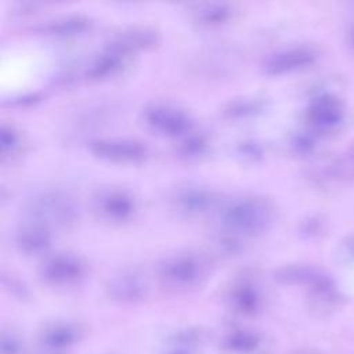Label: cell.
<instances>
[{"instance_id":"cell-1","label":"cell","mask_w":354,"mask_h":354,"mask_svg":"<svg viewBox=\"0 0 354 354\" xmlns=\"http://www.w3.org/2000/svg\"><path fill=\"white\" fill-rule=\"evenodd\" d=\"M223 225L235 235L256 234L268 227L272 220L271 205L256 196H245L227 203L220 213Z\"/></svg>"},{"instance_id":"cell-2","label":"cell","mask_w":354,"mask_h":354,"mask_svg":"<svg viewBox=\"0 0 354 354\" xmlns=\"http://www.w3.org/2000/svg\"><path fill=\"white\" fill-rule=\"evenodd\" d=\"M25 213L30 223L53 227H66L76 221L79 207L76 201L61 191H44L33 195L25 203Z\"/></svg>"},{"instance_id":"cell-3","label":"cell","mask_w":354,"mask_h":354,"mask_svg":"<svg viewBox=\"0 0 354 354\" xmlns=\"http://www.w3.org/2000/svg\"><path fill=\"white\" fill-rule=\"evenodd\" d=\"M144 119L152 130L169 137L191 133L189 116L183 109L169 104H151L144 109Z\"/></svg>"},{"instance_id":"cell-4","label":"cell","mask_w":354,"mask_h":354,"mask_svg":"<svg viewBox=\"0 0 354 354\" xmlns=\"http://www.w3.org/2000/svg\"><path fill=\"white\" fill-rule=\"evenodd\" d=\"M90 151L105 160L112 162H140L147 155V147L129 138H100L90 144Z\"/></svg>"},{"instance_id":"cell-5","label":"cell","mask_w":354,"mask_h":354,"mask_svg":"<svg viewBox=\"0 0 354 354\" xmlns=\"http://www.w3.org/2000/svg\"><path fill=\"white\" fill-rule=\"evenodd\" d=\"M44 281L51 285L65 286L75 283L84 274V266L79 257L68 253H57L44 260L40 268Z\"/></svg>"},{"instance_id":"cell-6","label":"cell","mask_w":354,"mask_h":354,"mask_svg":"<svg viewBox=\"0 0 354 354\" xmlns=\"http://www.w3.org/2000/svg\"><path fill=\"white\" fill-rule=\"evenodd\" d=\"M162 278L174 286H189L202 274V264L192 254H176L169 257L160 267Z\"/></svg>"},{"instance_id":"cell-7","label":"cell","mask_w":354,"mask_h":354,"mask_svg":"<svg viewBox=\"0 0 354 354\" xmlns=\"http://www.w3.org/2000/svg\"><path fill=\"white\" fill-rule=\"evenodd\" d=\"M95 209L111 221H124L134 213L136 202L129 192L111 188L95 196Z\"/></svg>"},{"instance_id":"cell-8","label":"cell","mask_w":354,"mask_h":354,"mask_svg":"<svg viewBox=\"0 0 354 354\" xmlns=\"http://www.w3.org/2000/svg\"><path fill=\"white\" fill-rule=\"evenodd\" d=\"M314 59V53L304 47L288 48L270 55L264 64V72L268 75H282L300 69Z\"/></svg>"},{"instance_id":"cell-9","label":"cell","mask_w":354,"mask_h":354,"mask_svg":"<svg viewBox=\"0 0 354 354\" xmlns=\"http://www.w3.org/2000/svg\"><path fill=\"white\" fill-rule=\"evenodd\" d=\"M156 41V30L151 28H130L116 33L106 46L129 55L131 51L151 47Z\"/></svg>"},{"instance_id":"cell-10","label":"cell","mask_w":354,"mask_h":354,"mask_svg":"<svg viewBox=\"0 0 354 354\" xmlns=\"http://www.w3.org/2000/svg\"><path fill=\"white\" fill-rule=\"evenodd\" d=\"M18 249L26 254H39L46 252L51 245V230L28 221L15 234Z\"/></svg>"},{"instance_id":"cell-11","label":"cell","mask_w":354,"mask_h":354,"mask_svg":"<svg viewBox=\"0 0 354 354\" xmlns=\"http://www.w3.org/2000/svg\"><path fill=\"white\" fill-rule=\"evenodd\" d=\"M220 347L225 354H261L264 339L254 330L236 329L223 337Z\"/></svg>"},{"instance_id":"cell-12","label":"cell","mask_w":354,"mask_h":354,"mask_svg":"<svg viewBox=\"0 0 354 354\" xmlns=\"http://www.w3.org/2000/svg\"><path fill=\"white\" fill-rule=\"evenodd\" d=\"M176 206L185 214H201L213 207L214 194L201 187H187L180 189L174 198Z\"/></svg>"},{"instance_id":"cell-13","label":"cell","mask_w":354,"mask_h":354,"mask_svg":"<svg viewBox=\"0 0 354 354\" xmlns=\"http://www.w3.org/2000/svg\"><path fill=\"white\" fill-rule=\"evenodd\" d=\"M126 58V54L106 46L105 50L94 57L87 65L86 76L88 79H105L112 76L123 66Z\"/></svg>"},{"instance_id":"cell-14","label":"cell","mask_w":354,"mask_h":354,"mask_svg":"<svg viewBox=\"0 0 354 354\" xmlns=\"http://www.w3.org/2000/svg\"><path fill=\"white\" fill-rule=\"evenodd\" d=\"M80 337V329L72 324H54L44 329L41 335L43 346L50 351H61L75 344Z\"/></svg>"},{"instance_id":"cell-15","label":"cell","mask_w":354,"mask_h":354,"mask_svg":"<svg viewBox=\"0 0 354 354\" xmlns=\"http://www.w3.org/2000/svg\"><path fill=\"white\" fill-rule=\"evenodd\" d=\"M109 293L116 300L136 301L145 293V282L136 272H122L109 282Z\"/></svg>"},{"instance_id":"cell-16","label":"cell","mask_w":354,"mask_h":354,"mask_svg":"<svg viewBox=\"0 0 354 354\" xmlns=\"http://www.w3.org/2000/svg\"><path fill=\"white\" fill-rule=\"evenodd\" d=\"M90 19L83 15H68L47 22L43 30L57 36H75L90 29Z\"/></svg>"},{"instance_id":"cell-17","label":"cell","mask_w":354,"mask_h":354,"mask_svg":"<svg viewBox=\"0 0 354 354\" xmlns=\"http://www.w3.org/2000/svg\"><path fill=\"white\" fill-rule=\"evenodd\" d=\"M231 307L239 314H253L260 306L257 289L249 283L238 285L231 293Z\"/></svg>"},{"instance_id":"cell-18","label":"cell","mask_w":354,"mask_h":354,"mask_svg":"<svg viewBox=\"0 0 354 354\" xmlns=\"http://www.w3.org/2000/svg\"><path fill=\"white\" fill-rule=\"evenodd\" d=\"M232 14V10L225 3H205L196 6L194 17L203 25H220Z\"/></svg>"},{"instance_id":"cell-19","label":"cell","mask_w":354,"mask_h":354,"mask_svg":"<svg viewBox=\"0 0 354 354\" xmlns=\"http://www.w3.org/2000/svg\"><path fill=\"white\" fill-rule=\"evenodd\" d=\"M337 108L336 105L326 98H322L319 101H317L313 108L310 109V118L313 119L314 123L317 124H330L335 123L337 119Z\"/></svg>"},{"instance_id":"cell-20","label":"cell","mask_w":354,"mask_h":354,"mask_svg":"<svg viewBox=\"0 0 354 354\" xmlns=\"http://www.w3.org/2000/svg\"><path fill=\"white\" fill-rule=\"evenodd\" d=\"M202 342V332L198 329H183L171 336L173 347L189 350Z\"/></svg>"},{"instance_id":"cell-21","label":"cell","mask_w":354,"mask_h":354,"mask_svg":"<svg viewBox=\"0 0 354 354\" xmlns=\"http://www.w3.org/2000/svg\"><path fill=\"white\" fill-rule=\"evenodd\" d=\"M206 148V140L199 134H187V138L181 142L180 151L185 156H196L201 155Z\"/></svg>"},{"instance_id":"cell-22","label":"cell","mask_w":354,"mask_h":354,"mask_svg":"<svg viewBox=\"0 0 354 354\" xmlns=\"http://www.w3.org/2000/svg\"><path fill=\"white\" fill-rule=\"evenodd\" d=\"M19 142V136L18 133L14 130V127L3 124L0 129V148L1 152H10L14 151V148L18 145Z\"/></svg>"},{"instance_id":"cell-23","label":"cell","mask_w":354,"mask_h":354,"mask_svg":"<svg viewBox=\"0 0 354 354\" xmlns=\"http://www.w3.org/2000/svg\"><path fill=\"white\" fill-rule=\"evenodd\" d=\"M260 106L257 105V102H252V101H239L236 104H234L230 109L231 115H246V113H253V111L259 109Z\"/></svg>"},{"instance_id":"cell-24","label":"cell","mask_w":354,"mask_h":354,"mask_svg":"<svg viewBox=\"0 0 354 354\" xmlns=\"http://www.w3.org/2000/svg\"><path fill=\"white\" fill-rule=\"evenodd\" d=\"M19 342L14 336H3L1 339V354H18Z\"/></svg>"},{"instance_id":"cell-25","label":"cell","mask_w":354,"mask_h":354,"mask_svg":"<svg viewBox=\"0 0 354 354\" xmlns=\"http://www.w3.org/2000/svg\"><path fill=\"white\" fill-rule=\"evenodd\" d=\"M165 354H191V351H189V350H183V348H176V347H173V350L166 351Z\"/></svg>"},{"instance_id":"cell-26","label":"cell","mask_w":354,"mask_h":354,"mask_svg":"<svg viewBox=\"0 0 354 354\" xmlns=\"http://www.w3.org/2000/svg\"><path fill=\"white\" fill-rule=\"evenodd\" d=\"M297 354H319V353H317V351H300Z\"/></svg>"},{"instance_id":"cell-27","label":"cell","mask_w":354,"mask_h":354,"mask_svg":"<svg viewBox=\"0 0 354 354\" xmlns=\"http://www.w3.org/2000/svg\"><path fill=\"white\" fill-rule=\"evenodd\" d=\"M353 39H354V35H353Z\"/></svg>"}]
</instances>
